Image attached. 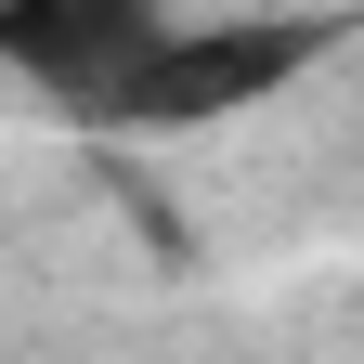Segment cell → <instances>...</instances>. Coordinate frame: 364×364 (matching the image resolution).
<instances>
[{"label": "cell", "instance_id": "6da1fadb", "mask_svg": "<svg viewBox=\"0 0 364 364\" xmlns=\"http://www.w3.org/2000/svg\"><path fill=\"white\" fill-rule=\"evenodd\" d=\"M326 53H338V26H312V14H169L156 53L130 65L91 117L105 130H221V117L273 105L287 78H312Z\"/></svg>", "mask_w": 364, "mask_h": 364}, {"label": "cell", "instance_id": "7a4b0ae2", "mask_svg": "<svg viewBox=\"0 0 364 364\" xmlns=\"http://www.w3.org/2000/svg\"><path fill=\"white\" fill-rule=\"evenodd\" d=\"M156 26H169L156 0H14V14H0V65L39 78L53 105H78V117H91L130 65L156 53Z\"/></svg>", "mask_w": 364, "mask_h": 364}]
</instances>
